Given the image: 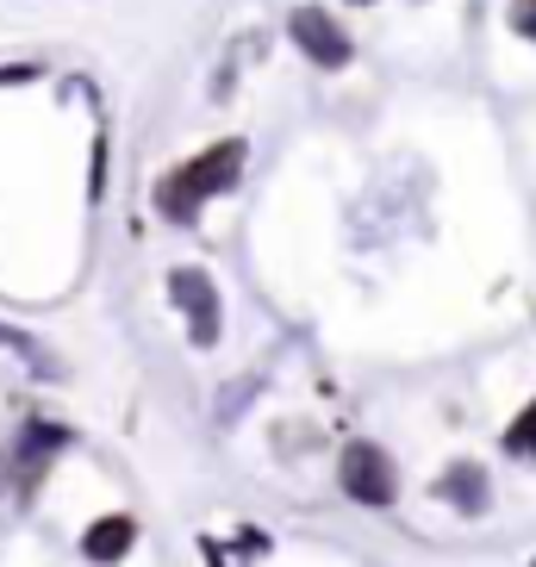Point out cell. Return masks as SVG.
I'll return each instance as SVG.
<instances>
[{"instance_id": "6da1fadb", "label": "cell", "mask_w": 536, "mask_h": 567, "mask_svg": "<svg viewBox=\"0 0 536 567\" xmlns=\"http://www.w3.org/2000/svg\"><path fill=\"white\" fill-rule=\"evenodd\" d=\"M237 175H244V137H218V144H206L194 163L168 168L163 182H156V213L187 225V218L200 213L206 200H218Z\"/></svg>"}, {"instance_id": "7a4b0ae2", "label": "cell", "mask_w": 536, "mask_h": 567, "mask_svg": "<svg viewBox=\"0 0 536 567\" xmlns=\"http://www.w3.org/2000/svg\"><path fill=\"white\" fill-rule=\"evenodd\" d=\"M337 481H343V493H350L355 505H393L400 467H393V455H386L381 443H350L343 462H337Z\"/></svg>"}, {"instance_id": "3957f363", "label": "cell", "mask_w": 536, "mask_h": 567, "mask_svg": "<svg viewBox=\"0 0 536 567\" xmlns=\"http://www.w3.org/2000/svg\"><path fill=\"white\" fill-rule=\"evenodd\" d=\"M168 300L182 306V318H187V337L200 343V350H213L218 343V287H213V275L206 268H168Z\"/></svg>"}, {"instance_id": "277c9868", "label": "cell", "mask_w": 536, "mask_h": 567, "mask_svg": "<svg viewBox=\"0 0 536 567\" xmlns=\"http://www.w3.org/2000/svg\"><path fill=\"white\" fill-rule=\"evenodd\" d=\"M287 32H293V44H300L319 69H343V63H350V51H355L350 32H343L324 7H300V13L287 19Z\"/></svg>"}, {"instance_id": "5b68a950", "label": "cell", "mask_w": 536, "mask_h": 567, "mask_svg": "<svg viewBox=\"0 0 536 567\" xmlns=\"http://www.w3.org/2000/svg\"><path fill=\"white\" fill-rule=\"evenodd\" d=\"M56 450H69V431H63V424H32V431L19 436V450H13V481H19V493H32L38 474H44V462H51Z\"/></svg>"}, {"instance_id": "8992f818", "label": "cell", "mask_w": 536, "mask_h": 567, "mask_svg": "<svg viewBox=\"0 0 536 567\" xmlns=\"http://www.w3.org/2000/svg\"><path fill=\"white\" fill-rule=\"evenodd\" d=\"M436 499H450L455 512H474V517H481L486 505H493L486 467H481V462H450V467H443V481H436Z\"/></svg>"}, {"instance_id": "52a82bcc", "label": "cell", "mask_w": 536, "mask_h": 567, "mask_svg": "<svg viewBox=\"0 0 536 567\" xmlns=\"http://www.w3.org/2000/svg\"><path fill=\"white\" fill-rule=\"evenodd\" d=\"M132 543H137L132 517H101V524H87L82 555H87V561H101V567H113V561H125V555H132Z\"/></svg>"}, {"instance_id": "ba28073f", "label": "cell", "mask_w": 536, "mask_h": 567, "mask_svg": "<svg viewBox=\"0 0 536 567\" xmlns=\"http://www.w3.org/2000/svg\"><path fill=\"white\" fill-rule=\"evenodd\" d=\"M505 450H512V455H530V462H536V400L524 405L518 417H512V431H505Z\"/></svg>"}, {"instance_id": "9c48e42d", "label": "cell", "mask_w": 536, "mask_h": 567, "mask_svg": "<svg viewBox=\"0 0 536 567\" xmlns=\"http://www.w3.org/2000/svg\"><path fill=\"white\" fill-rule=\"evenodd\" d=\"M505 19H512V32H518V38H530V44H536V0H512Z\"/></svg>"}, {"instance_id": "30bf717a", "label": "cell", "mask_w": 536, "mask_h": 567, "mask_svg": "<svg viewBox=\"0 0 536 567\" xmlns=\"http://www.w3.org/2000/svg\"><path fill=\"white\" fill-rule=\"evenodd\" d=\"M355 7H369V0H355Z\"/></svg>"}]
</instances>
